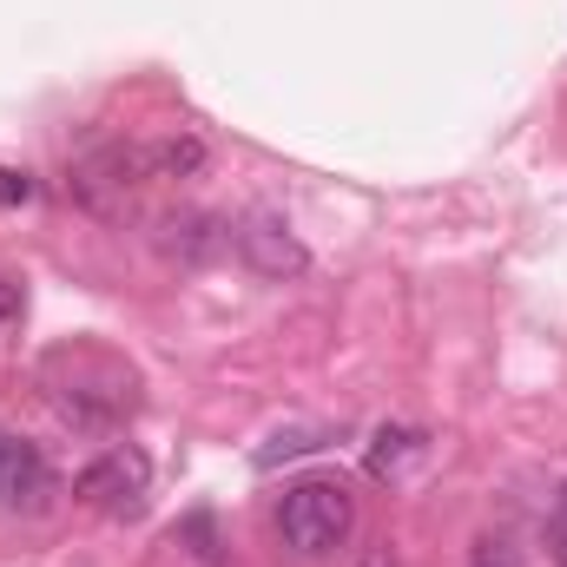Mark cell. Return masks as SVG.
<instances>
[{
	"instance_id": "obj_13",
	"label": "cell",
	"mask_w": 567,
	"mask_h": 567,
	"mask_svg": "<svg viewBox=\"0 0 567 567\" xmlns=\"http://www.w3.org/2000/svg\"><path fill=\"white\" fill-rule=\"evenodd\" d=\"M561 561H567V508H561Z\"/></svg>"
},
{
	"instance_id": "obj_4",
	"label": "cell",
	"mask_w": 567,
	"mask_h": 567,
	"mask_svg": "<svg viewBox=\"0 0 567 567\" xmlns=\"http://www.w3.org/2000/svg\"><path fill=\"white\" fill-rule=\"evenodd\" d=\"M40 488H47V462H40V449L33 442H20V435H0V502H40Z\"/></svg>"
},
{
	"instance_id": "obj_11",
	"label": "cell",
	"mask_w": 567,
	"mask_h": 567,
	"mask_svg": "<svg viewBox=\"0 0 567 567\" xmlns=\"http://www.w3.org/2000/svg\"><path fill=\"white\" fill-rule=\"evenodd\" d=\"M7 317H20V284L0 278V323H7Z\"/></svg>"
},
{
	"instance_id": "obj_1",
	"label": "cell",
	"mask_w": 567,
	"mask_h": 567,
	"mask_svg": "<svg viewBox=\"0 0 567 567\" xmlns=\"http://www.w3.org/2000/svg\"><path fill=\"white\" fill-rule=\"evenodd\" d=\"M278 528H284V542H290L297 555H330L337 542H350V528H357V502H350L343 482L310 475V482L284 488Z\"/></svg>"
},
{
	"instance_id": "obj_9",
	"label": "cell",
	"mask_w": 567,
	"mask_h": 567,
	"mask_svg": "<svg viewBox=\"0 0 567 567\" xmlns=\"http://www.w3.org/2000/svg\"><path fill=\"white\" fill-rule=\"evenodd\" d=\"M27 198H33V178L13 172V165H0V205H27Z\"/></svg>"
},
{
	"instance_id": "obj_10",
	"label": "cell",
	"mask_w": 567,
	"mask_h": 567,
	"mask_svg": "<svg viewBox=\"0 0 567 567\" xmlns=\"http://www.w3.org/2000/svg\"><path fill=\"white\" fill-rule=\"evenodd\" d=\"M475 567H522V561H515V548H508V542H495V535H488V542H475Z\"/></svg>"
},
{
	"instance_id": "obj_7",
	"label": "cell",
	"mask_w": 567,
	"mask_h": 567,
	"mask_svg": "<svg viewBox=\"0 0 567 567\" xmlns=\"http://www.w3.org/2000/svg\"><path fill=\"white\" fill-rule=\"evenodd\" d=\"M145 158H152V178H192L205 165V145L198 140H158V145H145Z\"/></svg>"
},
{
	"instance_id": "obj_8",
	"label": "cell",
	"mask_w": 567,
	"mask_h": 567,
	"mask_svg": "<svg viewBox=\"0 0 567 567\" xmlns=\"http://www.w3.org/2000/svg\"><path fill=\"white\" fill-rule=\"evenodd\" d=\"M330 442V429H278L265 449H258V468H278L290 455H310V449H323Z\"/></svg>"
},
{
	"instance_id": "obj_3",
	"label": "cell",
	"mask_w": 567,
	"mask_h": 567,
	"mask_svg": "<svg viewBox=\"0 0 567 567\" xmlns=\"http://www.w3.org/2000/svg\"><path fill=\"white\" fill-rule=\"evenodd\" d=\"M238 251H245V265H251L258 278H297V271L310 265L303 238L284 225L278 212H251V218L238 225Z\"/></svg>"
},
{
	"instance_id": "obj_6",
	"label": "cell",
	"mask_w": 567,
	"mask_h": 567,
	"mask_svg": "<svg viewBox=\"0 0 567 567\" xmlns=\"http://www.w3.org/2000/svg\"><path fill=\"white\" fill-rule=\"evenodd\" d=\"M416 449H423V435H416V429H377V442H370V475H377V482H383V475H396Z\"/></svg>"
},
{
	"instance_id": "obj_12",
	"label": "cell",
	"mask_w": 567,
	"mask_h": 567,
	"mask_svg": "<svg viewBox=\"0 0 567 567\" xmlns=\"http://www.w3.org/2000/svg\"><path fill=\"white\" fill-rule=\"evenodd\" d=\"M363 567H396V555H383V548H370V555H363Z\"/></svg>"
},
{
	"instance_id": "obj_5",
	"label": "cell",
	"mask_w": 567,
	"mask_h": 567,
	"mask_svg": "<svg viewBox=\"0 0 567 567\" xmlns=\"http://www.w3.org/2000/svg\"><path fill=\"white\" fill-rule=\"evenodd\" d=\"M218 245H225L218 218H205V212H178V218H165V251H172V258L198 265V258H212Z\"/></svg>"
},
{
	"instance_id": "obj_2",
	"label": "cell",
	"mask_w": 567,
	"mask_h": 567,
	"mask_svg": "<svg viewBox=\"0 0 567 567\" xmlns=\"http://www.w3.org/2000/svg\"><path fill=\"white\" fill-rule=\"evenodd\" d=\"M145 488H152V462H145L133 442L106 449V455L86 462L80 482H73V495H80L86 508H100V515H133V508L145 502Z\"/></svg>"
}]
</instances>
